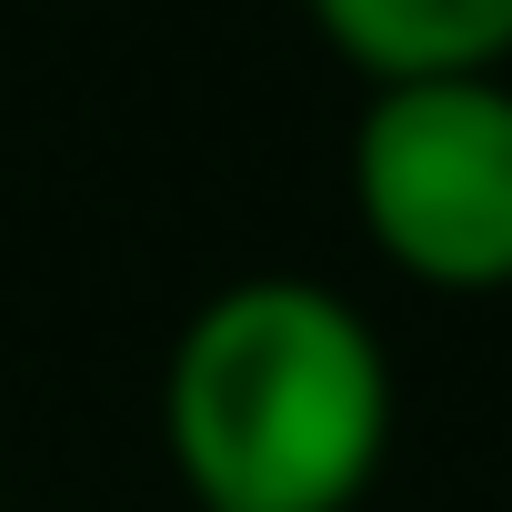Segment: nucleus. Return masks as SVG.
Segmentation results:
<instances>
[{
	"instance_id": "nucleus-1",
	"label": "nucleus",
	"mask_w": 512,
	"mask_h": 512,
	"mask_svg": "<svg viewBox=\"0 0 512 512\" xmlns=\"http://www.w3.org/2000/svg\"><path fill=\"white\" fill-rule=\"evenodd\" d=\"M392 352L332 282H221L161 372V442L191 512H362L392 462Z\"/></svg>"
},
{
	"instance_id": "nucleus-2",
	"label": "nucleus",
	"mask_w": 512,
	"mask_h": 512,
	"mask_svg": "<svg viewBox=\"0 0 512 512\" xmlns=\"http://www.w3.org/2000/svg\"><path fill=\"white\" fill-rule=\"evenodd\" d=\"M352 221L422 292H512V71L382 81L352 121Z\"/></svg>"
},
{
	"instance_id": "nucleus-3",
	"label": "nucleus",
	"mask_w": 512,
	"mask_h": 512,
	"mask_svg": "<svg viewBox=\"0 0 512 512\" xmlns=\"http://www.w3.org/2000/svg\"><path fill=\"white\" fill-rule=\"evenodd\" d=\"M332 61L382 81H452V71H512V0H302Z\"/></svg>"
}]
</instances>
